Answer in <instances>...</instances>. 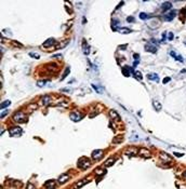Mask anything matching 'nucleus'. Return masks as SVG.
Instances as JSON below:
<instances>
[{"label":"nucleus","mask_w":186,"mask_h":189,"mask_svg":"<svg viewBox=\"0 0 186 189\" xmlns=\"http://www.w3.org/2000/svg\"><path fill=\"white\" fill-rule=\"evenodd\" d=\"M185 175H186V172H185Z\"/></svg>","instance_id":"nucleus-46"},{"label":"nucleus","mask_w":186,"mask_h":189,"mask_svg":"<svg viewBox=\"0 0 186 189\" xmlns=\"http://www.w3.org/2000/svg\"><path fill=\"white\" fill-rule=\"evenodd\" d=\"M116 30H118V32L120 33V34H130L131 33V29H129V28H125V27H117L116 28Z\"/></svg>","instance_id":"nucleus-17"},{"label":"nucleus","mask_w":186,"mask_h":189,"mask_svg":"<svg viewBox=\"0 0 186 189\" xmlns=\"http://www.w3.org/2000/svg\"><path fill=\"white\" fill-rule=\"evenodd\" d=\"M92 86H93V88H94V89H95V90H96V91H97V92H98V93H100V92H102V89H100V88H97V86H96V85H95V84H92Z\"/></svg>","instance_id":"nucleus-41"},{"label":"nucleus","mask_w":186,"mask_h":189,"mask_svg":"<svg viewBox=\"0 0 186 189\" xmlns=\"http://www.w3.org/2000/svg\"><path fill=\"white\" fill-rule=\"evenodd\" d=\"M55 186H56V183H55V181H53V179L49 181L48 183L46 184V188L47 189H55Z\"/></svg>","instance_id":"nucleus-15"},{"label":"nucleus","mask_w":186,"mask_h":189,"mask_svg":"<svg viewBox=\"0 0 186 189\" xmlns=\"http://www.w3.org/2000/svg\"><path fill=\"white\" fill-rule=\"evenodd\" d=\"M174 59H176V61H179V62H181V63H183V62H184V59H183V57L181 56V55H176L175 57H174Z\"/></svg>","instance_id":"nucleus-35"},{"label":"nucleus","mask_w":186,"mask_h":189,"mask_svg":"<svg viewBox=\"0 0 186 189\" xmlns=\"http://www.w3.org/2000/svg\"><path fill=\"white\" fill-rule=\"evenodd\" d=\"M138 153H140L142 157H145V158H149L152 156L151 151H149L148 149H146V148H142V149L138 150Z\"/></svg>","instance_id":"nucleus-11"},{"label":"nucleus","mask_w":186,"mask_h":189,"mask_svg":"<svg viewBox=\"0 0 186 189\" xmlns=\"http://www.w3.org/2000/svg\"><path fill=\"white\" fill-rule=\"evenodd\" d=\"M48 69L49 70H53V72H56L57 70V66L55 64H49L48 65Z\"/></svg>","instance_id":"nucleus-26"},{"label":"nucleus","mask_w":186,"mask_h":189,"mask_svg":"<svg viewBox=\"0 0 186 189\" xmlns=\"http://www.w3.org/2000/svg\"><path fill=\"white\" fill-rule=\"evenodd\" d=\"M175 15H176V11L172 10V11H170L168 14L163 15V20H165V21H172V20L175 17Z\"/></svg>","instance_id":"nucleus-7"},{"label":"nucleus","mask_w":186,"mask_h":189,"mask_svg":"<svg viewBox=\"0 0 186 189\" xmlns=\"http://www.w3.org/2000/svg\"><path fill=\"white\" fill-rule=\"evenodd\" d=\"M173 38H174V36H173V33L170 32L169 34H168V36H167V39H168V40H173Z\"/></svg>","instance_id":"nucleus-36"},{"label":"nucleus","mask_w":186,"mask_h":189,"mask_svg":"<svg viewBox=\"0 0 186 189\" xmlns=\"http://www.w3.org/2000/svg\"><path fill=\"white\" fill-rule=\"evenodd\" d=\"M138 149H136L135 147H130V148H128V149H125V155H128V156H134V155H136V152H138Z\"/></svg>","instance_id":"nucleus-13"},{"label":"nucleus","mask_w":186,"mask_h":189,"mask_svg":"<svg viewBox=\"0 0 186 189\" xmlns=\"http://www.w3.org/2000/svg\"><path fill=\"white\" fill-rule=\"evenodd\" d=\"M147 79L148 80H154V81H159V77L158 75L155 74V72H152V74H148L147 75Z\"/></svg>","instance_id":"nucleus-16"},{"label":"nucleus","mask_w":186,"mask_h":189,"mask_svg":"<svg viewBox=\"0 0 186 189\" xmlns=\"http://www.w3.org/2000/svg\"><path fill=\"white\" fill-rule=\"evenodd\" d=\"M133 57H135V59H140V55H138V54H133Z\"/></svg>","instance_id":"nucleus-45"},{"label":"nucleus","mask_w":186,"mask_h":189,"mask_svg":"<svg viewBox=\"0 0 186 189\" xmlns=\"http://www.w3.org/2000/svg\"><path fill=\"white\" fill-rule=\"evenodd\" d=\"M26 189H36V187H35V186H34L31 183H28L27 186H26Z\"/></svg>","instance_id":"nucleus-37"},{"label":"nucleus","mask_w":186,"mask_h":189,"mask_svg":"<svg viewBox=\"0 0 186 189\" xmlns=\"http://www.w3.org/2000/svg\"><path fill=\"white\" fill-rule=\"evenodd\" d=\"M90 165H91V161L86 157H82L81 159H79V161H78V166H79V169H81V170H87L88 168H90Z\"/></svg>","instance_id":"nucleus-2"},{"label":"nucleus","mask_w":186,"mask_h":189,"mask_svg":"<svg viewBox=\"0 0 186 189\" xmlns=\"http://www.w3.org/2000/svg\"><path fill=\"white\" fill-rule=\"evenodd\" d=\"M122 139H124V138H122V136H116L115 138L113 139V143L114 144H116V143L119 144V143H121V142H122Z\"/></svg>","instance_id":"nucleus-28"},{"label":"nucleus","mask_w":186,"mask_h":189,"mask_svg":"<svg viewBox=\"0 0 186 189\" xmlns=\"http://www.w3.org/2000/svg\"><path fill=\"white\" fill-rule=\"evenodd\" d=\"M59 106H65V107H67L68 106V103H65V102H62V103L59 104Z\"/></svg>","instance_id":"nucleus-42"},{"label":"nucleus","mask_w":186,"mask_h":189,"mask_svg":"<svg viewBox=\"0 0 186 189\" xmlns=\"http://www.w3.org/2000/svg\"><path fill=\"white\" fill-rule=\"evenodd\" d=\"M183 155H184V153H180V152H174V156H175V157H183Z\"/></svg>","instance_id":"nucleus-44"},{"label":"nucleus","mask_w":186,"mask_h":189,"mask_svg":"<svg viewBox=\"0 0 186 189\" xmlns=\"http://www.w3.org/2000/svg\"><path fill=\"white\" fill-rule=\"evenodd\" d=\"M103 150H100V149H96V150H94L93 152H92V155H91V157H92V159L93 160H100L101 158L103 157Z\"/></svg>","instance_id":"nucleus-5"},{"label":"nucleus","mask_w":186,"mask_h":189,"mask_svg":"<svg viewBox=\"0 0 186 189\" xmlns=\"http://www.w3.org/2000/svg\"><path fill=\"white\" fill-rule=\"evenodd\" d=\"M185 43H186V42H185Z\"/></svg>","instance_id":"nucleus-47"},{"label":"nucleus","mask_w":186,"mask_h":189,"mask_svg":"<svg viewBox=\"0 0 186 189\" xmlns=\"http://www.w3.org/2000/svg\"><path fill=\"white\" fill-rule=\"evenodd\" d=\"M11 104V102L10 101H4V102H2L1 103V105H0V107H1V109L3 110V108H6V107H8L9 105Z\"/></svg>","instance_id":"nucleus-27"},{"label":"nucleus","mask_w":186,"mask_h":189,"mask_svg":"<svg viewBox=\"0 0 186 189\" xmlns=\"http://www.w3.org/2000/svg\"><path fill=\"white\" fill-rule=\"evenodd\" d=\"M115 163V158H109V159H107L106 161H105V166H111L113 164Z\"/></svg>","instance_id":"nucleus-20"},{"label":"nucleus","mask_w":186,"mask_h":189,"mask_svg":"<svg viewBox=\"0 0 186 189\" xmlns=\"http://www.w3.org/2000/svg\"><path fill=\"white\" fill-rule=\"evenodd\" d=\"M8 112H9V110H2L1 111V115H0V118H1V119H3V117H6L7 115H8Z\"/></svg>","instance_id":"nucleus-33"},{"label":"nucleus","mask_w":186,"mask_h":189,"mask_svg":"<svg viewBox=\"0 0 186 189\" xmlns=\"http://www.w3.org/2000/svg\"><path fill=\"white\" fill-rule=\"evenodd\" d=\"M29 56H31V57H35V59H39L40 55H39V54H36V53H33V52H30V53H29Z\"/></svg>","instance_id":"nucleus-34"},{"label":"nucleus","mask_w":186,"mask_h":189,"mask_svg":"<svg viewBox=\"0 0 186 189\" xmlns=\"http://www.w3.org/2000/svg\"><path fill=\"white\" fill-rule=\"evenodd\" d=\"M46 84H47V80H38L37 81V85L40 86V88H41V86H44Z\"/></svg>","instance_id":"nucleus-31"},{"label":"nucleus","mask_w":186,"mask_h":189,"mask_svg":"<svg viewBox=\"0 0 186 189\" xmlns=\"http://www.w3.org/2000/svg\"><path fill=\"white\" fill-rule=\"evenodd\" d=\"M170 80H171V78H170V77H165V79H163V80H162V83H163V84H165V83H168V82H169V81H170Z\"/></svg>","instance_id":"nucleus-38"},{"label":"nucleus","mask_w":186,"mask_h":189,"mask_svg":"<svg viewBox=\"0 0 186 189\" xmlns=\"http://www.w3.org/2000/svg\"><path fill=\"white\" fill-rule=\"evenodd\" d=\"M82 51H83V53L86 55H88L89 53H90V46L86 43V41H83V50H82Z\"/></svg>","instance_id":"nucleus-21"},{"label":"nucleus","mask_w":186,"mask_h":189,"mask_svg":"<svg viewBox=\"0 0 186 189\" xmlns=\"http://www.w3.org/2000/svg\"><path fill=\"white\" fill-rule=\"evenodd\" d=\"M27 120V116L25 115L23 111H16L13 115V121L21 123V122H25Z\"/></svg>","instance_id":"nucleus-1"},{"label":"nucleus","mask_w":186,"mask_h":189,"mask_svg":"<svg viewBox=\"0 0 186 189\" xmlns=\"http://www.w3.org/2000/svg\"><path fill=\"white\" fill-rule=\"evenodd\" d=\"M69 178H70V176H69L68 174H62L61 176L57 178V182H59V184H64V183H66Z\"/></svg>","instance_id":"nucleus-12"},{"label":"nucleus","mask_w":186,"mask_h":189,"mask_svg":"<svg viewBox=\"0 0 186 189\" xmlns=\"http://www.w3.org/2000/svg\"><path fill=\"white\" fill-rule=\"evenodd\" d=\"M41 103L42 105H50L51 104V96H49V95H44V96H42L41 98Z\"/></svg>","instance_id":"nucleus-14"},{"label":"nucleus","mask_w":186,"mask_h":189,"mask_svg":"<svg viewBox=\"0 0 186 189\" xmlns=\"http://www.w3.org/2000/svg\"><path fill=\"white\" fill-rule=\"evenodd\" d=\"M127 22H129V23H132V22H134V17H133V16L127 17Z\"/></svg>","instance_id":"nucleus-39"},{"label":"nucleus","mask_w":186,"mask_h":189,"mask_svg":"<svg viewBox=\"0 0 186 189\" xmlns=\"http://www.w3.org/2000/svg\"><path fill=\"white\" fill-rule=\"evenodd\" d=\"M52 57H53V59H61L63 56H62L61 54H54V55H53Z\"/></svg>","instance_id":"nucleus-40"},{"label":"nucleus","mask_w":186,"mask_h":189,"mask_svg":"<svg viewBox=\"0 0 186 189\" xmlns=\"http://www.w3.org/2000/svg\"><path fill=\"white\" fill-rule=\"evenodd\" d=\"M9 134L12 137H19L22 135V129L20 126H12L9 130Z\"/></svg>","instance_id":"nucleus-3"},{"label":"nucleus","mask_w":186,"mask_h":189,"mask_svg":"<svg viewBox=\"0 0 186 189\" xmlns=\"http://www.w3.org/2000/svg\"><path fill=\"white\" fill-rule=\"evenodd\" d=\"M69 72H70V68H69V67H67V68H66V70H65V72H64V74H63V78H62V79H64L65 77H67Z\"/></svg>","instance_id":"nucleus-32"},{"label":"nucleus","mask_w":186,"mask_h":189,"mask_svg":"<svg viewBox=\"0 0 186 189\" xmlns=\"http://www.w3.org/2000/svg\"><path fill=\"white\" fill-rule=\"evenodd\" d=\"M55 43H56V41H55V39H53V38H49V39H47L46 41L43 42V44H42V46H43V48H50V46H54Z\"/></svg>","instance_id":"nucleus-8"},{"label":"nucleus","mask_w":186,"mask_h":189,"mask_svg":"<svg viewBox=\"0 0 186 189\" xmlns=\"http://www.w3.org/2000/svg\"><path fill=\"white\" fill-rule=\"evenodd\" d=\"M140 19L141 20H148V19H151V15L149 14H147V13H140Z\"/></svg>","instance_id":"nucleus-25"},{"label":"nucleus","mask_w":186,"mask_h":189,"mask_svg":"<svg viewBox=\"0 0 186 189\" xmlns=\"http://www.w3.org/2000/svg\"><path fill=\"white\" fill-rule=\"evenodd\" d=\"M145 51H147V52H149V53H157V46H153L152 44V42L151 43H146L145 44Z\"/></svg>","instance_id":"nucleus-6"},{"label":"nucleus","mask_w":186,"mask_h":189,"mask_svg":"<svg viewBox=\"0 0 186 189\" xmlns=\"http://www.w3.org/2000/svg\"><path fill=\"white\" fill-rule=\"evenodd\" d=\"M133 75H134V77H135L138 80H142V78H143V77H142V74H141L140 72H138V70H135Z\"/></svg>","instance_id":"nucleus-30"},{"label":"nucleus","mask_w":186,"mask_h":189,"mask_svg":"<svg viewBox=\"0 0 186 189\" xmlns=\"http://www.w3.org/2000/svg\"><path fill=\"white\" fill-rule=\"evenodd\" d=\"M127 44H122V46H119V49L120 50H124V49H127Z\"/></svg>","instance_id":"nucleus-43"},{"label":"nucleus","mask_w":186,"mask_h":189,"mask_svg":"<svg viewBox=\"0 0 186 189\" xmlns=\"http://www.w3.org/2000/svg\"><path fill=\"white\" fill-rule=\"evenodd\" d=\"M38 108V105L37 104H30V105L27 106V109L29 110V111H34V110H36Z\"/></svg>","instance_id":"nucleus-23"},{"label":"nucleus","mask_w":186,"mask_h":189,"mask_svg":"<svg viewBox=\"0 0 186 189\" xmlns=\"http://www.w3.org/2000/svg\"><path fill=\"white\" fill-rule=\"evenodd\" d=\"M89 183V178H84V179H81V181H79V182H77V183L74 185V188L75 189H79V188H81V187H83L86 184H88Z\"/></svg>","instance_id":"nucleus-9"},{"label":"nucleus","mask_w":186,"mask_h":189,"mask_svg":"<svg viewBox=\"0 0 186 189\" xmlns=\"http://www.w3.org/2000/svg\"><path fill=\"white\" fill-rule=\"evenodd\" d=\"M94 172H95L96 175H104L105 174V170H104V169H96Z\"/></svg>","instance_id":"nucleus-29"},{"label":"nucleus","mask_w":186,"mask_h":189,"mask_svg":"<svg viewBox=\"0 0 186 189\" xmlns=\"http://www.w3.org/2000/svg\"><path fill=\"white\" fill-rule=\"evenodd\" d=\"M171 8H172V3L169 1H165L161 4V10L162 12H167V11H171Z\"/></svg>","instance_id":"nucleus-10"},{"label":"nucleus","mask_w":186,"mask_h":189,"mask_svg":"<svg viewBox=\"0 0 186 189\" xmlns=\"http://www.w3.org/2000/svg\"><path fill=\"white\" fill-rule=\"evenodd\" d=\"M68 40H66V41H61L59 44L56 46V49H63V48H65V46L68 44Z\"/></svg>","instance_id":"nucleus-22"},{"label":"nucleus","mask_w":186,"mask_h":189,"mask_svg":"<svg viewBox=\"0 0 186 189\" xmlns=\"http://www.w3.org/2000/svg\"><path fill=\"white\" fill-rule=\"evenodd\" d=\"M69 118H70L71 121L78 122V121H80V120L83 118V115H82L81 112H79V111H73V112H70V115H69Z\"/></svg>","instance_id":"nucleus-4"},{"label":"nucleus","mask_w":186,"mask_h":189,"mask_svg":"<svg viewBox=\"0 0 186 189\" xmlns=\"http://www.w3.org/2000/svg\"><path fill=\"white\" fill-rule=\"evenodd\" d=\"M108 115H109V117H110V119H118V120H120V118H119V116H118L117 111H115V110H109Z\"/></svg>","instance_id":"nucleus-18"},{"label":"nucleus","mask_w":186,"mask_h":189,"mask_svg":"<svg viewBox=\"0 0 186 189\" xmlns=\"http://www.w3.org/2000/svg\"><path fill=\"white\" fill-rule=\"evenodd\" d=\"M160 159H163V160H165V161H170V160H171V158H170L169 156L167 155V153L161 152L160 153Z\"/></svg>","instance_id":"nucleus-24"},{"label":"nucleus","mask_w":186,"mask_h":189,"mask_svg":"<svg viewBox=\"0 0 186 189\" xmlns=\"http://www.w3.org/2000/svg\"><path fill=\"white\" fill-rule=\"evenodd\" d=\"M153 106L154 108H155L156 111H160L161 108H162V106H161V104L159 103L158 101H153Z\"/></svg>","instance_id":"nucleus-19"}]
</instances>
